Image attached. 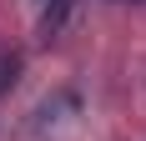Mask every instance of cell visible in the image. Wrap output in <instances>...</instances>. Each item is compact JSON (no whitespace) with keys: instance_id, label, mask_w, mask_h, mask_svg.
Wrapping results in <instances>:
<instances>
[{"instance_id":"obj_1","label":"cell","mask_w":146,"mask_h":141,"mask_svg":"<svg viewBox=\"0 0 146 141\" xmlns=\"http://www.w3.org/2000/svg\"><path fill=\"white\" fill-rule=\"evenodd\" d=\"M71 5H76V0H45V15H40V30H45V35L66 20V10H71Z\"/></svg>"},{"instance_id":"obj_2","label":"cell","mask_w":146,"mask_h":141,"mask_svg":"<svg viewBox=\"0 0 146 141\" xmlns=\"http://www.w3.org/2000/svg\"><path fill=\"white\" fill-rule=\"evenodd\" d=\"M15 76H20V56L15 51H0V96L15 86Z\"/></svg>"}]
</instances>
